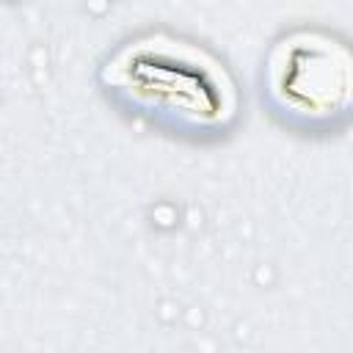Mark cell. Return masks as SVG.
<instances>
[{
    "label": "cell",
    "mask_w": 353,
    "mask_h": 353,
    "mask_svg": "<svg viewBox=\"0 0 353 353\" xmlns=\"http://www.w3.org/2000/svg\"><path fill=\"white\" fill-rule=\"evenodd\" d=\"M105 80L130 108L176 130L210 132L234 116V85L226 69L179 39L130 41L105 66Z\"/></svg>",
    "instance_id": "obj_1"
},
{
    "label": "cell",
    "mask_w": 353,
    "mask_h": 353,
    "mask_svg": "<svg viewBox=\"0 0 353 353\" xmlns=\"http://www.w3.org/2000/svg\"><path fill=\"white\" fill-rule=\"evenodd\" d=\"M265 91L292 124L334 127L353 113V47L323 30H295L273 44Z\"/></svg>",
    "instance_id": "obj_2"
}]
</instances>
